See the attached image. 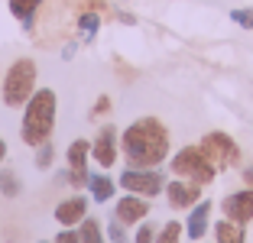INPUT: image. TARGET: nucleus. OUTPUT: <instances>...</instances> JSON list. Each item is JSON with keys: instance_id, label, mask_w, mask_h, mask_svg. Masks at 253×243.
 I'll use <instances>...</instances> for the list:
<instances>
[{"instance_id": "1", "label": "nucleus", "mask_w": 253, "mask_h": 243, "mask_svg": "<svg viewBox=\"0 0 253 243\" xmlns=\"http://www.w3.org/2000/svg\"><path fill=\"white\" fill-rule=\"evenodd\" d=\"M120 149L130 169H156L169 156V133L156 117H140L120 136Z\"/></svg>"}, {"instance_id": "2", "label": "nucleus", "mask_w": 253, "mask_h": 243, "mask_svg": "<svg viewBox=\"0 0 253 243\" xmlns=\"http://www.w3.org/2000/svg\"><path fill=\"white\" fill-rule=\"evenodd\" d=\"M52 130H55V91L39 88V91H33V97L26 101L23 123H20V140L36 149V146L52 140Z\"/></svg>"}, {"instance_id": "3", "label": "nucleus", "mask_w": 253, "mask_h": 243, "mask_svg": "<svg viewBox=\"0 0 253 243\" xmlns=\"http://www.w3.org/2000/svg\"><path fill=\"white\" fill-rule=\"evenodd\" d=\"M169 169H172V175H175V178H188V182H195V185H211V182H214V175H217L214 162L201 153L198 146L179 149V153L172 156Z\"/></svg>"}, {"instance_id": "4", "label": "nucleus", "mask_w": 253, "mask_h": 243, "mask_svg": "<svg viewBox=\"0 0 253 243\" xmlns=\"http://www.w3.org/2000/svg\"><path fill=\"white\" fill-rule=\"evenodd\" d=\"M36 91V62L33 59H16L3 78V104L7 107H23Z\"/></svg>"}, {"instance_id": "5", "label": "nucleus", "mask_w": 253, "mask_h": 243, "mask_svg": "<svg viewBox=\"0 0 253 243\" xmlns=\"http://www.w3.org/2000/svg\"><path fill=\"white\" fill-rule=\"evenodd\" d=\"M201 153L208 156L211 162H214V169H231V165H237L240 162V149L237 143L227 136V133L214 130V133H205V140H201Z\"/></svg>"}, {"instance_id": "6", "label": "nucleus", "mask_w": 253, "mask_h": 243, "mask_svg": "<svg viewBox=\"0 0 253 243\" xmlns=\"http://www.w3.org/2000/svg\"><path fill=\"white\" fill-rule=\"evenodd\" d=\"M117 185L124 188V192H130V195H143V198H156V195L166 188L163 175H159L156 169H130V165L124 169V175H120V182H117Z\"/></svg>"}, {"instance_id": "7", "label": "nucleus", "mask_w": 253, "mask_h": 243, "mask_svg": "<svg viewBox=\"0 0 253 243\" xmlns=\"http://www.w3.org/2000/svg\"><path fill=\"white\" fill-rule=\"evenodd\" d=\"M221 211L227 221L234 224H247L253 221V188H244V192H231L221 201Z\"/></svg>"}, {"instance_id": "8", "label": "nucleus", "mask_w": 253, "mask_h": 243, "mask_svg": "<svg viewBox=\"0 0 253 243\" xmlns=\"http://www.w3.org/2000/svg\"><path fill=\"white\" fill-rule=\"evenodd\" d=\"M166 198H169V204L175 207V211H182V207H195L198 198H201V185L188 182V178L166 182Z\"/></svg>"}, {"instance_id": "9", "label": "nucleus", "mask_w": 253, "mask_h": 243, "mask_svg": "<svg viewBox=\"0 0 253 243\" xmlns=\"http://www.w3.org/2000/svg\"><path fill=\"white\" fill-rule=\"evenodd\" d=\"M91 159L101 169H111L114 162H117V133H114V126H101L97 140L91 143Z\"/></svg>"}, {"instance_id": "10", "label": "nucleus", "mask_w": 253, "mask_h": 243, "mask_svg": "<svg viewBox=\"0 0 253 243\" xmlns=\"http://www.w3.org/2000/svg\"><path fill=\"white\" fill-rule=\"evenodd\" d=\"M146 214H149V201L143 198V195H130V192L117 201V207H114V217H117L120 224H126V227L136 224V221H143Z\"/></svg>"}, {"instance_id": "11", "label": "nucleus", "mask_w": 253, "mask_h": 243, "mask_svg": "<svg viewBox=\"0 0 253 243\" xmlns=\"http://www.w3.org/2000/svg\"><path fill=\"white\" fill-rule=\"evenodd\" d=\"M84 217H88V198H82V195L59 201V207H55V221H59L62 227H75V224H82Z\"/></svg>"}, {"instance_id": "12", "label": "nucleus", "mask_w": 253, "mask_h": 243, "mask_svg": "<svg viewBox=\"0 0 253 243\" xmlns=\"http://www.w3.org/2000/svg\"><path fill=\"white\" fill-rule=\"evenodd\" d=\"M208 227H211V201H198L192 207V214H188V221H185V234L192 240H201Z\"/></svg>"}, {"instance_id": "13", "label": "nucleus", "mask_w": 253, "mask_h": 243, "mask_svg": "<svg viewBox=\"0 0 253 243\" xmlns=\"http://www.w3.org/2000/svg\"><path fill=\"white\" fill-rule=\"evenodd\" d=\"M88 156H91V143L88 140H72L65 149V159H68V169H84L88 165Z\"/></svg>"}, {"instance_id": "14", "label": "nucleus", "mask_w": 253, "mask_h": 243, "mask_svg": "<svg viewBox=\"0 0 253 243\" xmlns=\"http://www.w3.org/2000/svg\"><path fill=\"white\" fill-rule=\"evenodd\" d=\"M42 0H10V13L23 23V30H33V16H36Z\"/></svg>"}, {"instance_id": "15", "label": "nucleus", "mask_w": 253, "mask_h": 243, "mask_svg": "<svg viewBox=\"0 0 253 243\" xmlns=\"http://www.w3.org/2000/svg\"><path fill=\"white\" fill-rule=\"evenodd\" d=\"M88 188H91V198H94L97 204L114 198V178L111 175H91L88 178Z\"/></svg>"}, {"instance_id": "16", "label": "nucleus", "mask_w": 253, "mask_h": 243, "mask_svg": "<svg viewBox=\"0 0 253 243\" xmlns=\"http://www.w3.org/2000/svg\"><path fill=\"white\" fill-rule=\"evenodd\" d=\"M214 234H217V243H244L247 237H244V227L240 224H234V221H217L214 224Z\"/></svg>"}, {"instance_id": "17", "label": "nucleus", "mask_w": 253, "mask_h": 243, "mask_svg": "<svg viewBox=\"0 0 253 243\" xmlns=\"http://www.w3.org/2000/svg\"><path fill=\"white\" fill-rule=\"evenodd\" d=\"M78 237H82V243H107L104 234H101V224L94 221V217H84L82 227H78Z\"/></svg>"}, {"instance_id": "18", "label": "nucleus", "mask_w": 253, "mask_h": 243, "mask_svg": "<svg viewBox=\"0 0 253 243\" xmlns=\"http://www.w3.org/2000/svg\"><path fill=\"white\" fill-rule=\"evenodd\" d=\"M78 30H82V36L91 42V39L97 36V30H101V16H97L94 10H84V13L78 16Z\"/></svg>"}, {"instance_id": "19", "label": "nucleus", "mask_w": 253, "mask_h": 243, "mask_svg": "<svg viewBox=\"0 0 253 243\" xmlns=\"http://www.w3.org/2000/svg\"><path fill=\"white\" fill-rule=\"evenodd\" d=\"M0 192L7 195V198H20L23 185H20V178H16V172H10V169L0 172Z\"/></svg>"}, {"instance_id": "20", "label": "nucleus", "mask_w": 253, "mask_h": 243, "mask_svg": "<svg viewBox=\"0 0 253 243\" xmlns=\"http://www.w3.org/2000/svg\"><path fill=\"white\" fill-rule=\"evenodd\" d=\"M182 227H185V224H179V221L163 224V230L156 234V243H179L182 240Z\"/></svg>"}, {"instance_id": "21", "label": "nucleus", "mask_w": 253, "mask_h": 243, "mask_svg": "<svg viewBox=\"0 0 253 243\" xmlns=\"http://www.w3.org/2000/svg\"><path fill=\"white\" fill-rule=\"evenodd\" d=\"M55 159V149H52V140L42 143V146H36V169H49Z\"/></svg>"}, {"instance_id": "22", "label": "nucleus", "mask_w": 253, "mask_h": 243, "mask_svg": "<svg viewBox=\"0 0 253 243\" xmlns=\"http://www.w3.org/2000/svg\"><path fill=\"white\" fill-rule=\"evenodd\" d=\"M231 20L237 23L240 30H253V7H237V10H231Z\"/></svg>"}, {"instance_id": "23", "label": "nucleus", "mask_w": 253, "mask_h": 243, "mask_svg": "<svg viewBox=\"0 0 253 243\" xmlns=\"http://www.w3.org/2000/svg\"><path fill=\"white\" fill-rule=\"evenodd\" d=\"M107 237H111V243H126V230L117 217H111V224H107Z\"/></svg>"}, {"instance_id": "24", "label": "nucleus", "mask_w": 253, "mask_h": 243, "mask_svg": "<svg viewBox=\"0 0 253 243\" xmlns=\"http://www.w3.org/2000/svg\"><path fill=\"white\" fill-rule=\"evenodd\" d=\"M133 243H156V234H153V224H143V227L136 230Z\"/></svg>"}, {"instance_id": "25", "label": "nucleus", "mask_w": 253, "mask_h": 243, "mask_svg": "<svg viewBox=\"0 0 253 243\" xmlns=\"http://www.w3.org/2000/svg\"><path fill=\"white\" fill-rule=\"evenodd\" d=\"M52 243H82V237H78V230H75V227H65L62 234H55Z\"/></svg>"}, {"instance_id": "26", "label": "nucleus", "mask_w": 253, "mask_h": 243, "mask_svg": "<svg viewBox=\"0 0 253 243\" xmlns=\"http://www.w3.org/2000/svg\"><path fill=\"white\" fill-rule=\"evenodd\" d=\"M104 111H111V101H107V97H97V104H94V114H104Z\"/></svg>"}, {"instance_id": "27", "label": "nucleus", "mask_w": 253, "mask_h": 243, "mask_svg": "<svg viewBox=\"0 0 253 243\" xmlns=\"http://www.w3.org/2000/svg\"><path fill=\"white\" fill-rule=\"evenodd\" d=\"M244 182H247V188H253V165L244 169Z\"/></svg>"}, {"instance_id": "28", "label": "nucleus", "mask_w": 253, "mask_h": 243, "mask_svg": "<svg viewBox=\"0 0 253 243\" xmlns=\"http://www.w3.org/2000/svg\"><path fill=\"white\" fill-rule=\"evenodd\" d=\"M7 159V140H3V136H0V162Z\"/></svg>"}, {"instance_id": "29", "label": "nucleus", "mask_w": 253, "mask_h": 243, "mask_svg": "<svg viewBox=\"0 0 253 243\" xmlns=\"http://www.w3.org/2000/svg\"><path fill=\"white\" fill-rule=\"evenodd\" d=\"M39 243H49V240H39Z\"/></svg>"}]
</instances>
